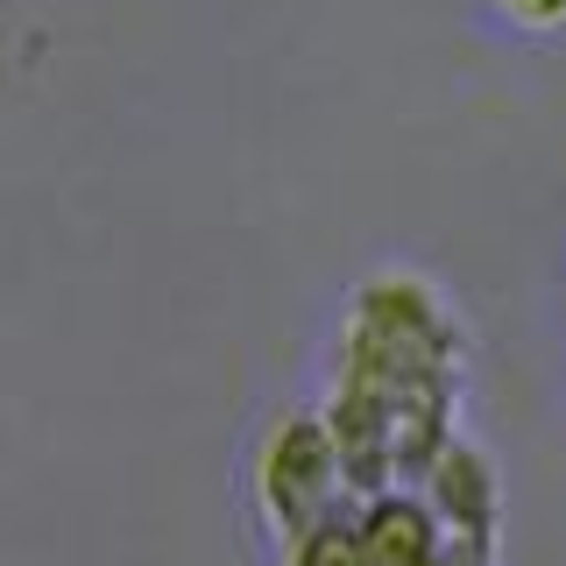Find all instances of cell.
I'll list each match as a JSON object with an SVG mask.
<instances>
[{"label": "cell", "mask_w": 566, "mask_h": 566, "mask_svg": "<svg viewBox=\"0 0 566 566\" xmlns=\"http://www.w3.org/2000/svg\"><path fill=\"white\" fill-rule=\"evenodd\" d=\"M248 495H255V517L276 545L354 510V482H347V460H340V439H333L326 411H276L262 424Z\"/></svg>", "instance_id": "obj_1"}, {"label": "cell", "mask_w": 566, "mask_h": 566, "mask_svg": "<svg viewBox=\"0 0 566 566\" xmlns=\"http://www.w3.org/2000/svg\"><path fill=\"white\" fill-rule=\"evenodd\" d=\"M424 503L439 510L447 531H468V538H503V468L482 439L453 432L447 447L432 453V468L418 474Z\"/></svg>", "instance_id": "obj_2"}, {"label": "cell", "mask_w": 566, "mask_h": 566, "mask_svg": "<svg viewBox=\"0 0 566 566\" xmlns=\"http://www.w3.org/2000/svg\"><path fill=\"white\" fill-rule=\"evenodd\" d=\"M354 531H361L376 566H432L447 545V524L424 503L418 482H382L368 495H354Z\"/></svg>", "instance_id": "obj_3"}, {"label": "cell", "mask_w": 566, "mask_h": 566, "mask_svg": "<svg viewBox=\"0 0 566 566\" xmlns=\"http://www.w3.org/2000/svg\"><path fill=\"white\" fill-rule=\"evenodd\" d=\"M283 566H376V559H368L361 531H354V510H340V517L283 538Z\"/></svg>", "instance_id": "obj_4"}, {"label": "cell", "mask_w": 566, "mask_h": 566, "mask_svg": "<svg viewBox=\"0 0 566 566\" xmlns=\"http://www.w3.org/2000/svg\"><path fill=\"white\" fill-rule=\"evenodd\" d=\"M503 22H517L531 35H545V29H566V0H489Z\"/></svg>", "instance_id": "obj_5"}, {"label": "cell", "mask_w": 566, "mask_h": 566, "mask_svg": "<svg viewBox=\"0 0 566 566\" xmlns=\"http://www.w3.org/2000/svg\"><path fill=\"white\" fill-rule=\"evenodd\" d=\"M439 566H503V553H495V538H468V531H447V545H439Z\"/></svg>", "instance_id": "obj_6"}, {"label": "cell", "mask_w": 566, "mask_h": 566, "mask_svg": "<svg viewBox=\"0 0 566 566\" xmlns=\"http://www.w3.org/2000/svg\"><path fill=\"white\" fill-rule=\"evenodd\" d=\"M432 566H439V559H432Z\"/></svg>", "instance_id": "obj_7"}]
</instances>
